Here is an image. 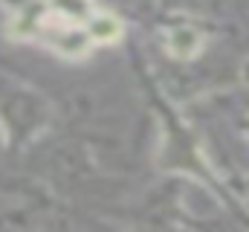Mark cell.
<instances>
[{"mask_svg": "<svg viewBox=\"0 0 249 232\" xmlns=\"http://www.w3.org/2000/svg\"><path fill=\"white\" fill-rule=\"evenodd\" d=\"M18 35L50 44L64 56H81L93 44L119 38V20L96 15L90 0H50L41 9H29L15 26Z\"/></svg>", "mask_w": 249, "mask_h": 232, "instance_id": "obj_1", "label": "cell"}]
</instances>
